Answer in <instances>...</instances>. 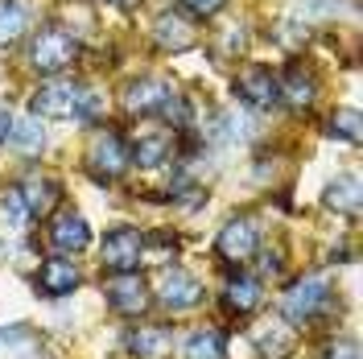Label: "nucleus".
I'll return each instance as SVG.
<instances>
[{"mask_svg":"<svg viewBox=\"0 0 363 359\" xmlns=\"http://www.w3.org/2000/svg\"><path fill=\"white\" fill-rule=\"evenodd\" d=\"M33 116L50 120H95L99 116V95H91L74 79H50L33 91Z\"/></svg>","mask_w":363,"mask_h":359,"instance_id":"obj_1","label":"nucleus"},{"mask_svg":"<svg viewBox=\"0 0 363 359\" xmlns=\"http://www.w3.org/2000/svg\"><path fill=\"white\" fill-rule=\"evenodd\" d=\"M74 62H79V42L70 38L67 29H58V25L38 29L29 38V45H25V67L33 70V74H45V79H58Z\"/></svg>","mask_w":363,"mask_h":359,"instance_id":"obj_2","label":"nucleus"},{"mask_svg":"<svg viewBox=\"0 0 363 359\" xmlns=\"http://www.w3.org/2000/svg\"><path fill=\"white\" fill-rule=\"evenodd\" d=\"M326 310H330V285L322 277H301L294 289L285 293V302H281V314L294 326H306V322L322 318Z\"/></svg>","mask_w":363,"mask_h":359,"instance_id":"obj_3","label":"nucleus"},{"mask_svg":"<svg viewBox=\"0 0 363 359\" xmlns=\"http://www.w3.org/2000/svg\"><path fill=\"white\" fill-rule=\"evenodd\" d=\"M133 165V158H128V145H124V136L120 133H95L87 145V170L95 182H116L124 170Z\"/></svg>","mask_w":363,"mask_h":359,"instance_id":"obj_4","label":"nucleus"},{"mask_svg":"<svg viewBox=\"0 0 363 359\" xmlns=\"http://www.w3.org/2000/svg\"><path fill=\"white\" fill-rule=\"evenodd\" d=\"M256 248H260V227L252 215H235V219H227L219 227V240H215V252H219V260L227 265H244L256 256Z\"/></svg>","mask_w":363,"mask_h":359,"instance_id":"obj_5","label":"nucleus"},{"mask_svg":"<svg viewBox=\"0 0 363 359\" xmlns=\"http://www.w3.org/2000/svg\"><path fill=\"white\" fill-rule=\"evenodd\" d=\"M174 95H178V91L169 87L165 79L145 74V79L124 83V91H120V108H124L128 116H161V112H165V104H169Z\"/></svg>","mask_w":363,"mask_h":359,"instance_id":"obj_6","label":"nucleus"},{"mask_svg":"<svg viewBox=\"0 0 363 359\" xmlns=\"http://www.w3.org/2000/svg\"><path fill=\"white\" fill-rule=\"evenodd\" d=\"M140 252H145V236L136 227H112L99 244V260L108 272H136Z\"/></svg>","mask_w":363,"mask_h":359,"instance_id":"obj_7","label":"nucleus"},{"mask_svg":"<svg viewBox=\"0 0 363 359\" xmlns=\"http://www.w3.org/2000/svg\"><path fill=\"white\" fill-rule=\"evenodd\" d=\"M203 302V281L186 269H165L161 272V306L169 314H182V310H194Z\"/></svg>","mask_w":363,"mask_h":359,"instance_id":"obj_8","label":"nucleus"},{"mask_svg":"<svg viewBox=\"0 0 363 359\" xmlns=\"http://www.w3.org/2000/svg\"><path fill=\"white\" fill-rule=\"evenodd\" d=\"M108 306H112L116 314H124V318H136V314H145L149 310V289H145V281L136 277V272H116L112 281H108Z\"/></svg>","mask_w":363,"mask_h":359,"instance_id":"obj_9","label":"nucleus"},{"mask_svg":"<svg viewBox=\"0 0 363 359\" xmlns=\"http://www.w3.org/2000/svg\"><path fill=\"white\" fill-rule=\"evenodd\" d=\"M235 95L248 104V108H277L281 104V87H277V74L269 67H248L240 70V79H235Z\"/></svg>","mask_w":363,"mask_h":359,"instance_id":"obj_10","label":"nucleus"},{"mask_svg":"<svg viewBox=\"0 0 363 359\" xmlns=\"http://www.w3.org/2000/svg\"><path fill=\"white\" fill-rule=\"evenodd\" d=\"M153 42L161 50H169V54H186V50L199 45V29H194L190 17H182V13H161L157 21H153Z\"/></svg>","mask_w":363,"mask_h":359,"instance_id":"obj_11","label":"nucleus"},{"mask_svg":"<svg viewBox=\"0 0 363 359\" xmlns=\"http://www.w3.org/2000/svg\"><path fill=\"white\" fill-rule=\"evenodd\" d=\"M17 199H21L25 215H33V219H45V215H50V211L62 202V182L38 174V178H29L21 190H17Z\"/></svg>","mask_w":363,"mask_h":359,"instance_id":"obj_12","label":"nucleus"},{"mask_svg":"<svg viewBox=\"0 0 363 359\" xmlns=\"http://www.w3.org/2000/svg\"><path fill=\"white\" fill-rule=\"evenodd\" d=\"M128 351H133L136 359H169V351H174V326H136V331H128Z\"/></svg>","mask_w":363,"mask_h":359,"instance_id":"obj_13","label":"nucleus"},{"mask_svg":"<svg viewBox=\"0 0 363 359\" xmlns=\"http://www.w3.org/2000/svg\"><path fill=\"white\" fill-rule=\"evenodd\" d=\"M260 302H264V289H260V281H256V277L235 272V277L223 285V310H227V314L248 318L252 310H260Z\"/></svg>","mask_w":363,"mask_h":359,"instance_id":"obj_14","label":"nucleus"},{"mask_svg":"<svg viewBox=\"0 0 363 359\" xmlns=\"http://www.w3.org/2000/svg\"><path fill=\"white\" fill-rule=\"evenodd\" d=\"M277 87H281V99H285L289 108H301V112H306V108H314V99H318V74L310 67L294 62Z\"/></svg>","mask_w":363,"mask_h":359,"instance_id":"obj_15","label":"nucleus"},{"mask_svg":"<svg viewBox=\"0 0 363 359\" xmlns=\"http://www.w3.org/2000/svg\"><path fill=\"white\" fill-rule=\"evenodd\" d=\"M128 158L136 165H145V170H153V165H165V161L174 158V136L165 133V128H149V133H140L128 145Z\"/></svg>","mask_w":363,"mask_h":359,"instance_id":"obj_16","label":"nucleus"},{"mask_svg":"<svg viewBox=\"0 0 363 359\" xmlns=\"http://www.w3.org/2000/svg\"><path fill=\"white\" fill-rule=\"evenodd\" d=\"M50 244L58 248V252H83L91 244V227L83 215H74V211H62V215H54V223H50Z\"/></svg>","mask_w":363,"mask_h":359,"instance_id":"obj_17","label":"nucleus"},{"mask_svg":"<svg viewBox=\"0 0 363 359\" xmlns=\"http://www.w3.org/2000/svg\"><path fill=\"white\" fill-rule=\"evenodd\" d=\"M38 289L45 297H67V293L79 289V269H74V260H62V256H54V260H45L42 269H38Z\"/></svg>","mask_w":363,"mask_h":359,"instance_id":"obj_18","label":"nucleus"},{"mask_svg":"<svg viewBox=\"0 0 363 359\" xmlns=\"http://www.w3.org/2000/svg\"><path fill=\"white\" fill-rule=\"evenodd\" d=\"M223 351H227V335L215 331V326H199L182 343V359H223Z\"/></svg>","mask_w":363,"mask_h":359,"instance_id":"obj_19","label":"nucleus"},{"mask_svg":"<svg viewBox=\"0 0 363 359\" xmlns=\"http://www.w3.org/2000/svg\"><path fill=\"white\" fill-rule=\"evenodd\" d=\"M29 29V13L21 0H0V45H13Z\"/></svg>","mask_w":363,"mask_h":359,"instance_id":"obj_20","label":"nucleus"},{"mask_svg":"<svg viewBox=\"0 0 363 359\" xmlns=\"http://www.w3.org/2000/svg\"><path fill=\"white\" fill-rule=\"evenodd\" d=\"M326 206H330V211H347V215H355V211H359V182L351 178V174H347V178H335L330 182V186H326Z\"/></svg>","mask_w":363,"mask_h":359,"instance_id":"obj_21","label":"nucleus"},{"mask_svg":"<svg viewBox=\"0 0 363 359\" xmlns=\"http://www.w3.org/2000/svg\"><path fill=\"white\" fill-rule=\"evenodd\" d=\"M326 133L330 136H339V140H359V112L355 108H339V112H330V120H326Z\"/></svg>","mask_w":363,"mask_h":359,"instance_id":"obj_22","label":"nucleus"},{"mask_svg":"<svg viewBox=\"0 0 363 359\" xmlns=\"http://www.w3.org/2000/svg\"><path fill=\"white\" fill-rule=\"evenodd\" d=\"M260 351L269 359H285L289 351H294V335H289V326L281 322V326H269L264 335H260Z\"/></svg>","mask_w":363,"mask_h":359,"instance_id":"obj_23","label":"nucleus"},{"mask_svg":"<svg viewBox=\"0 0 363 359\" xmlns=\"http://www.w3.org/2000/svg\"><path fill=\"white\" fill-rule=\"evenodd\" d=\"M13 140H17V149L21 153H38L45 145V133L38 120H21V124H13Z\"/></svg>","mask_w":363,"mask_h":359,"instance_id":"obj_24","label":"nucleus"},{"mask_svg":"<svg viewBox=\"0 0 363 359\" xmlns=\"http://www.w3.org/2000/svg\"><path fill=\"white\" fill-rule=\"evenodd\" d=\"M244 50H248V33H244L240 25H231L223 38H219V54H223V58H231V54H244Z\"/></svg>","mask_w":363,"mask_h":359,"instance_id":"obj_25","label":"nucleus"},{"mask_svg":"<svg viewBox=\"0 0 363 359\" xmlns=\"http://www.w3.org/2000/svg\"><path fill=\"white\" fill-rule=\"evenodd\" d=\"M182 9H186L190 17H199V21H206V17L223 13V9H227V0H182Z\"/></svg>","mask_w":363,"mask_h":359,"instance_id":"obj_26","label":"nucleus"},{"mask_svg":"<svg viewBox=\"0 0 363 359\" xmlns=\"http://www.w3.org/2000/svg\"><path fill=\"white\" fill-rule=\"evenodd\" d=\"M322 359H359V347L351 338H335V343L322 347Z\"/></svg>","mask_w":363,"mask_h":359,"instance_id":"obj_27","label":"nucleus"},{"mask_svg":"<svg viewBox=\"0 0 363 359\" xmlns=\"http://www.w3.org/2000/svg\"><path fill=\"white\" fill-rule=\"evenodd\" d=\"M260 272H264V277H277V272H281V252H264V256H260Z\"/></svg>","mask_w":363,"mask_h":359,"instance_id":"obj_28","label":"nucleus"},{"mask_svg":"<svg viewBox=\"0 0 363 359\" xmlns=\"http://www.w3.org/2000/svg\"><path fill=\"white\" fill-rule=\"evenodd\" d=\"M9 136H13V116H9L4 108H0V145H4Z\"/></svg>","mask_w":363,"mask_h":359,"instance_id":"obj_29","label":"nucleus"},{"mask_svg":"<svg viewBox=\"0 0 363 359\" xmlns=\"http://www.w3.org/2000/svg\"><path fill=\"white\" fill-rule=\"evenodd\" d=\"M108 4H133V0H108Z\"/></svg>","mask_w":363,"mask_h":359,"instance_id":"obj_30","label":"nucleus"}]
</instances>
